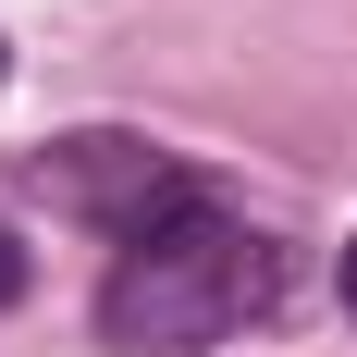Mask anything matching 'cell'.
Here are the masks:
<instances>
[{
    "label": "cell",
    "mask_w": 357,
    "mask_h": 357,
    "mask_svg": "<svg viewBox=\"0 0 357 357\" xmlns=\"http://www.w3.org/2000/svg\"><path fill=\"white\" fill-rule=\"evenodd\" d=\"M271 296H284V247H271L259 222H234V210L197 197V210H173L160 234L111 247V271H99V345L111 357H210V345H234Z\"/></svg>",
    "instance_id": "6da1fadb"
},
{
    "label": "cell",
    "mask_w": 357,
    "mask_h": 357,
    "mask_svg": "<svg viewBox=\"0 0 357 357\" xmlns=\"http://www.w3.org/2000/svg\"><path fill=\"white\" fill-rule=\"evenodd\" d=\"M37 185H50L62 210H86L111 247H136V234H160L173 210H197V185H185L160 148H136V136H62L37 160Z\"/></svg>",
    "instance_id": "7a4b0ae2"
},
{
    "label": "cell",
    "mask_w": 357,
    "mask_h": 357,
    "mask_svg": "<svg viewBox=\"0 0 357 357\" xmlns=\"http://www.w3.org/2000/svg\"><path fill=\"white\" fill-rule=\"evenodd\" d=\"M13 296H25V247L0 234V308H13Z\"/></svg>",
    "instance_id": "3957f363"
},
{
    "label": "cell",
    "mask_w": 357,
    "mask_h": 357,
    "mask_svg": "<svg viewBox=\"0 0 357 357\" xmlns=\"http://www.w3.org/2000/svg\"><path fill=\"white\" fill-rule=\"evenodd\" d=\"M345 308H357V247H345Z\"/></svg>",
    "instance_id": "277c9868"
},
{
    "label": "cell",
    "mask_w": 357,
    "mask_h": 357,
    "mask_svg": "<svg viewBox=\"0 0 357 357\" xmlns=\"http://www.w3.org/2000/svg\"><path fill=\"white\" fill-rule=\"evenodd\" d=\"M0 86H13V50H0Z\"/></svg>",
    "instance_id": "5b68a950"
}]
</instances>
